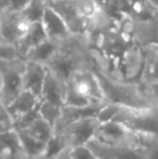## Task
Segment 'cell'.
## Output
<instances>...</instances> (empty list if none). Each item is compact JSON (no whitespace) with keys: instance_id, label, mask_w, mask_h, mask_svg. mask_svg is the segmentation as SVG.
I'll return each instance as SVG.
<instances>
[{"instance_id":"8fae6325","label":"cell","mask_w":158,"mask_h":159,"mask_svg":"<svg viewBox=\"0 0 158 159\" xmlns=\"http://www.w3.org/2000/svg\"><path fill=\"white\" fill-rule=\"evenodd\" d=\"M88 146L93 151L99 159H146L143 149L138 147L108 146L92 140Z\"/></svg>"},{"instance_id":"2e32d148","label":"cell","mask_w":158,"mask_h":159,"mask_svg":"<svg viewBox=\"0 0 158 159\" xmlns=\"http://www.w3.org/2000/svg\"><path fill=\"white\" fill-rule=\"evenodd\" d=\"M40 98L28 91H22L10 104L7 105V108L13 121H17L27 114L38 107Z\"/></svg>"},{"instance_id":"52a82bcc","label":"cell","mask_w":158,"mask_h":159,"mask_svg":"<svg viewBox=\"0 0 158 159\" xmlns=\"http://www.w3.org/2000/svg\"><path fill=\"white\" fill-rule=\"evenodd\" d=\"M93 140L108 146L138 147V135L119 122L110 121L100 124Z\"/></svg>"},{"instance_id":"8992f818","label":"cell","mask_w":158,"mask_h":159,"mask_svg":"<svg viewBox=\"0 0 158 159\" xmlns=\"http://www.w3.org/2000/svg\"><path fill=\"white\" fill-rule=\"evenodd\" d=\"M99 126L100 121L97 117L84 118L57 130L54 134L62 139L66 148H74L88 145V143L94 138L95 131Z\"/></svg>"},{"instance_id":"f546056e","label":"cell","mask_w":158,"mask_h":159,"mask_svg":"<svg viewBox=\"0 0 158 159\" xmlns=\"http://www.w3.org/2000/svg\"><path fill=\"white\" fill-rule=\"evenodd\" d=\"M29 0H0V11L21 12Z\"/></svg>"},{"instance_id":"836d02e7","label":"cell","mask_w":158,"mask_h":159,"mask_svg":"<svg viewBox=\"0 0 158 159\" xmlns=\"http://www.w3.org/2000/svg\"><path fill=\"white\" fill-rule=\"evenodd\" d=\"M153 9H155L156 11H158V0H145Z\"/></svg>"},{"instance_id":"f1b7e54d","label":"cell","mask_w":158,"mask_h":159,"mask_svg":"<svg viewBox=\"0 0 158 159\" xmlns=\"http://www.w3.org/2000/svg\"><path fill=\"white\" fill-rule=\"evenodd\" d=\"M145 98L153 107L158 108V81L150 84H140Z\"/></svg>"},{"instance_id":"277c9868","label":"cell","mask_w":158,"mask_h":159,"mask_svg":"<svg viewBox=\"0 0 158 159\" xmlns=\"http://www.w3.org/2000/svg\"><path fill=\"white\" fill-rule=\"evenodd\" d=\"M113 121L124 125L135 134H158V108L121 107Z\"/></svg>"},{"instance_id":"83f0119b","label":"cell","mask_w":158,"mask_h":159,"mask_svg":"<svg viewBox=\"0 0 158 159\" xmlns=\"http://www.w3.org/2000/svg\"><path fill=\"white\" fill-rule=\"evenodd\" d=\"M14 129V121L11 118L7 105L0 100V134Z\"/></svg>"},{"instance_id":"7a4b0ae2","label":"cell","mask_w":158,"mask_h":159,"mask_svg":"<svg viewBox=\"0 0 158 159\" xmlns=\"http://www.w3.org/2000/svg\"><path fill=\"white\" fill-rule=\"evenodd\" d=\"M93 69V68H92ZM101 86L105 102L127 108H151L153 107L145 98L140 84L113 79L97 69H93Z\"/></svg>"},{"instance_id":"3957f363","label":"cell","mask_w":158,"mask_h":159,"mask_svg":"<svg viewBox=\"0 0 158 159\" xmlns=\"http://www.w3.org/2000/svg\"><path fill=\"white\" fill-rule=\"evenodd\" d=\"M100 102H105V100L97 75L91 67L77 70L66 82L64 105L82 107Z\"/></svg>"},{"instance_id":"9c48e42d","label":"cell","mask_w":158,"mask_h":159,"mask_svg":"<svg viewBox=\"0 0 158 159\" xmlns=\"http://www.w3.org/2000/svg\"><path fill=\"white\" fill-rule=\"evenodd\" d=\"M0 42L16 49L17 42L27 32L30 24L20 12L0 11Z\"/></svg>"},{"instance_id":"4dcf8cb0","label":"cell","mask_w":158,"mask_h":159,"mask_svg":"<svg viewBox=\"0 0 158 159\" xmlns=\"http://www.w3.org/2000/svg\"><path fill=\"white\" fill-rule=\"evenodd\" d=\"M70 153L72 159H99L88 145L70 148Z\"/></svg>"},{"instance_id":"ba28073f","label":"cell","mask_w":158,"mask_h":159,"mask_svg":"<svg viewBox=\"0 0 158 159\" xmlns=\"http://www.w3.org/2000/svg\"><path fill=\"white\" fill-rule=\"evenodd\" d=\"M47 7L52 9L62 17L72 35H88L91 21L84 19L79 14L73 0H47Z\"/></svg>"},{"instance_id":"4316f807","label":"cell","mask_w":158,"mask_h":159,"mask_svg":"<svg viewBox=\"0 0 158 159\" xmlns=\"http://www.w3.org/2000/svg\"><path fill=\"white\" fill-rule=\"evenodd\" d=\"M121 106H117L112 103L106 102L104 104V106L100 109L99 114H97V118L100 121V124H105V122L113 121L115 119V117L117 116V114L119 113Z\"/></svg>"},{"instance_id":"d6986e66","label":"cell","mask_w":158,"mask_h":159,"mask_svg":"<svg viewBox=\"0 0 158 159\" xmlns=\"http://www.w3.org/2000/svg\"><path fill=\"white\" fill-rule=\"evenodd\" d=\"M144 65L140 84L158 81V46L150 44L143 48Z\"/></svg>"},{"instance_id":"9a60e30c","label":"cell","mask_w":158,"mask_h":159,"mask_svg":"<svg viewBox=\"0 0 158 159\" xmlns=\"http://www.w3.org/2000/svg\"><path fill=\"white\" fill-rule=\"evenodd\" d=\"M66 94V84L47 69V76L42 87L40 100L52 104L64 106Z\"/></svg>"},{"instance_id":"d6a6232c","label":"cell","mask_w":158,"mask_h":159,"mask_svg":"<svg viewBox=\"0 0 158 159\" xmlns=\"http://www.w3.org/2000/svg\"><path fill=\"white\" fill-rule=\"evenodd\" d=\"M54 159H72V156H70V148H65L64 151H62Z\"/></svg>"},{"instance_id":"ffe728a7","label":"cell","mask_w":158,"mask_h":159,"mask_svg":"<svg viewBox=\"0 0 158 159\" xmlns=\"http://www.w3.org/2000/svg\"><path fill=\"white\" fill-rule=\"evenodd\" d=\"M61 44L62 42H55L48 39L42 43H40L39 46H37L36 48H34L32 51H29L24 57V60L42 64L46 66L50 62V60L55 55V53L59 51Z\"/></svg>"},{"instance_id":"7c38bea8","label":"cell","mask_w":158,"mask_h":159,"mask_svg":"<svg viewBox=\"0 0 158 159\" xmlns=\"http://www.w3.org/2000/svg\"><path fill=\"white\" fill-rule=\"evenodd\" d=\"M106 102H100L94 103V104L88 105V106H67L64 105L62 107L61 116L57 121L56 126L54 127V132L57 130L62 129L67 125L72 124V122L78 121V120L84 119V118H90V117H97L99 114L100 109L104 106Z\"/></svg>"},{"instance_id":"1f68e13d","label":"cell","mask_w":158,"mask_h":159,"mask_svg":"<svg viewBox=\"0 0 158 159\" xmlns=\"http://www.w3.org/2000/svg\"><path fill=\"white\" fill-rule=\"evenodd\" d=\"M20 57L17 51L14 47L7 46V44L0 42V60H11Z\"/></svg>"},{"instance_id":"e0dca14e","label":"cell","mask_w":158,"mask_h":159,"mask_svg":"<svg viewBox=\"0 0 158 159\" xmlns=\"http://www.w3.org/2000/svg\"><path fill=\"white\" fill-rule=\"evenodd\" d=\"M46 40H48V37H47V34L44 32L43 27H42V24L41 23L30 24L27 32L25 33V35L17 42L16 44L17 54H19V57L21 59L24 60V57H26V54L29 51H32L33 49L36 48L37 46H39L40 43H42Z\"/></svg>"},{"instance_id":"6da1fadb","label":"cell","mask_w":158,"mask_h":159,"mask_svg":"<svg viewBox=\"0 0 158 159\" xmlns=\"http://www.w3.org/2000/svg\"><path fill=\"white\" fill-rule=\"evenodd\" d=\"M46 67L65 84L79 69L86 67L92 68L88 35H73L70 39L62 42L59 51Z\"/></svg>"},{"instance_id":"30bf717a","label":"cell","mask_w":158,"mask_h":159,"mask_svg":"<svg viewBox=\"0 0 158 159\" xmlns=\"http://www.w3.org/2000/svg\"><path fill=\"white\" fill-rule=\"evenodd\" d=\"M131 39L142 49L150 44L158 46V11L145 20H133Z\"/></svg>"},{"instance_id":"ac0fdd59","label":"cell","mask_w":158,"mask_h":159,"mask_svg":"<svg viewBox=\"0 0 158 159\" xmlns=\"http://www.w3.org/2000/svg\"><path fill=\"white\" fill-rule=\"evenodd\" d=\"M25 152L14 129L0 134V159H26Z\"/></svg>"},{"instance_id":"603a6c76","label":"cell","mask_w":158,"mask_h":159,"mask_svg":"<svg viewBox=\"0 0 158 159\" xmlns=\"http://www.w3.org/2000/svg\"><path fill=\"white\" fill-rule=\"evenodd\" d=\"M22 131H25L26 133L32 135L33 138L46 143H48L49 140L54 134V129L48 122H46L43 119H41L40 116L37 119H35L26 129L22 130Z\"/></svg>"},{"instance_id":"484cf974","label":"cell","mask_w":158,"mask_h":159,"mask_svg":"<svg viewBox=\"0 0 158 159\" xmlns=\"http://www.w3.org/2000/svg\"><path fill=\"white\" fill-rule=\"evenodd\" d=\"M73 2L79 14L88 21H92L101 11L97 0H73Z\"/></svg>"},{"instance_id":"5b68a950","label":"cell","mask_w":158,"mask_h":159,"mask_svg":"<svg viewBox=\"0 0 158 159\" xmlns=\"http://www.w3.org/2000/svg\"><path fill=\"white\" fill-rule=\"evenodd\" d=\"M26 61L21 57L0 60L1 76V96L0 100L6 105L10 104L23 91V75Z\"/></svg>"},{"instance_id":"7402d4cb","label":"cell","mask_w":158,"mask_h":159,"mask_svg":"<svg viewBox=\"0 0 158 159\" xmlns=\"http://www.w3.org/2000/svg\"><path fill=\"white\" fill-rule=\"evenodd\" d=\"M47 10V0H29L21 14L29 24L41 23Z\"/></svg>"},{"instance_id":"5bb4252c","label":"cell","mask_w":158,"mask_h":159,"mask_svg":"<svg viewBox=\"0 0 158 159\" xmlns=\"http://www.w3.org/2000/svg\"><path fill=\"white\" fill-rule=\"evenodd\" d=\"M47 76V67L42 64L26 61L23 75V91H28L40 98Z\"/></svg>"},{"instance_id":"4fadbf2b","label":"cell","mask_w":158,"mask_h":159,"mask_svg":"<svg viewBox=\"0 0 158 159\" xmlns=\"http://www.w3.org/2000/svg\"><path fill=\"white\" fill-rule=\"evenodd\" d=\"M41 24L49 40L64 42L73 36L62 17L49 7H47Z\"/></svg>"},{"instance_id":"d4e9b609","label":"cell","mask_w":158,"mask_h":159,"mask_svg":"<svg viewBox=\"0 0 158 159\" xmlns=\"http://www.w3.org/2000/svg\"><path fill=\"white\" fill-rule=\"evenodd\" d=\"M146 159H158V134H137Z\"/></svg>"},{"instance_id":"cb8c5ba5","label":"cell","mask_w":158,"mask_h":159,"mask_svg":"<svg viewBox=\"0 0 158 159\" xmlns=\"http://www.w3.org/2000/svg\"><path fill=\"white\" fill-rule=\"evenodd\" d=\"M62 107L63 106H59V105L40 100L38 106V113L40 118L43 119L46 122H48L54 129V127L56 126L57 121L60 119V116H61Z\"/></svg>"},{"instance_id":"44dd1931","label":"cell","mask_w":158,"mask_h":159,"mask_svg":"<svg viewBox=\"0 0 158 159\" xmlns=\"http://www.w3.org/2000/svg\"><path fill=\"white\" fill-rule=\"evenodd\" d=\"M15 131L19 134L21 144L27 157H36V156L43 155L46 153V142H41V141L33 138L32 135L26 133L25 131H22V130H15Z\"/></svg>"},{"instance_id":"d590c367","label":"cell","mask_w":158,"mask_h":159,"mask_svg":"<svg viewBox=\"0 0 158 159\" xmlns=\"http://www.w3.org/2000/svg\"><path fill=\"white\" fill-rule=\"evenodd\" d=\"M0 96H1V76H0Z\"/></svg>"},{"instance_id":"8d00e7d4","label":"cell","mask_w":158,"mask_h":159,"mask_svg":"<svg viewBox=\"0 0 158 159\" xmlns=\"http://www.w3.org/2000/svg\"><path fill=\"white\" fill-rule=\"evenodd\" d=\"M0 21H1V13H0Z\"/></svg>"},{"instance_id":"e575fe53","label":"cell","mask_w":158,"mask_h":159,"mask_svg":"<svg viewBox=\"0 0 158 159\" xmlns=\"http://www.w3.org/2000/svg\"><path fill=\"white\" fill-rule=\"evenodd\" d=\"M26 159H54V158H52V157H49V156H47V155H40V156H36V157H27Z\"/></svg>"}]
</instances>
